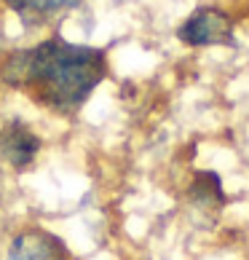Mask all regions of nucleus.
<instances>
[{"mask_svg":"<svg viewBox=\"0 0 249 260\" xmlns=\"http://www.w3.org/2000/svg\"><path fill=\"white\" fill-rule=\"evenodd\" d=\"M104 75L108 56L102 49L70 43L59 35L11 51L0 67L3 83L32 91L41 105L62 115L81 110Z\"/></svg>","mask_w":249,"mask_h":260,"instance_id":"f257e3e1","label":"nucleus"},{"mask_svg":"<svg viewBox=\"0 0 249 260\" xmlns=\"http://www.w3.org/2000/svg\"><path fill=\"white\" fill-rule=\"evenodd\" d=\"M177 38L185 46H196V49H204V46H228V43H233V19L225 11H220V8L204 6L180 24Z\"/></svg>","mask_w":249,"mask_h":260,"instance_id":"f03ea898","label":"nucleus"},{"mask_svg":"<svg viewBox=\"0 0 249 260\" xmlns=\"http://www.w3.org/2000/svg\"><path fill=\"white\" fill-rule=\"evenodd\" d=\"M6 260H70V249L46 228H27L14 236Z\"/></svg>","mask_w":249,"mask_h":260,"instance_id":"7ed1b4c3","label":"nucleus"},{"mask_svg":"<svg viewBox=\"0 0 249 260\" xmlns=\"http://www.w3.org/2000/svg\"><path fill=\"white\" fill-rule=\"evenodd\" d=\"M38 153H41V137L24 121L14 118L0 129V158L14 169H27Z\"/></svg>","mask_w":249,"mask_h":260,"instance_id":"20e7f679","label":"nucleus"},{"mask_svg":"<svg viewBox=\"0 0 249 260\" xmlns=\"http://www.w3.org/2000/svg\"><path fill=\"white\" fill-rule=\"evenodd\" d=\"M3 3L11 8V11L22 19L24 24L38 27L49 19L59 16L64 11H73V8L81 6V0H3Z\"/></svg>","mask_w":249,"mask_h":260,"instance_id":"39448f33","label":"nucleus"},{"mask_svg":"<svg viewBox=\"0 0 249 260\" xmlns=\"http://www.w3.org/2000/svg\"><path fill=\"white\" fill-rule=\"evenodd\" d=\"M190 199L201 207H212V204H223L225 196H223V185L215 172H201L196 177V182L190 185Z\"/></svg>","mask_w":249,"mask_h":260,"instance_id":"423d86ee","label":"nucleus"}]
</instances>
